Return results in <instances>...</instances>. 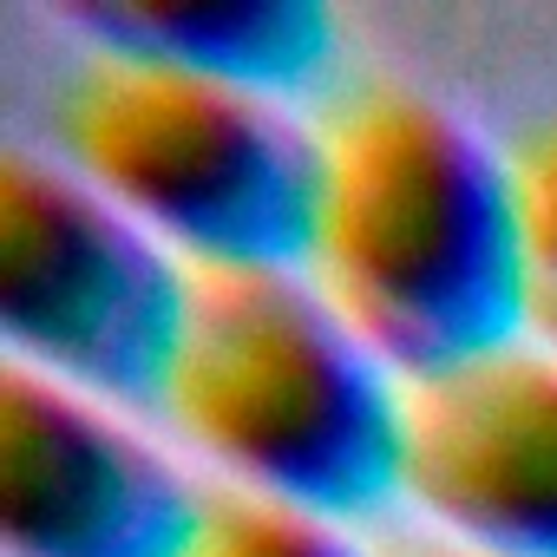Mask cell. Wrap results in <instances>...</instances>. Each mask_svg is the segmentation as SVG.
Returning <instances> with one entry per match:
<instances>
[{"label":"cell","instance_id":"cell-1","mask_svg":"<svg viewBox=\"0 0 557 557\" xmlns=\"http://www.w3.org/2000/svg\"><path fill=\"white\" fill-rule=\"evenodd\" d=\"M309 125L302 269L322 296L400 374L511 335V145L394 73L335 86Z\"/></svg>","mask_w":557,"mask_h":557},{"label":"cell","instance_id":"cell-2","mask_svg":"<svg viewBox=\"0 0 557 557\" xmlns=\"http://www.w3.org/2000/svg\"><path fill=\"white\" fill-rule=\"evenodd\" d=\"M151 420L216 485L355 524L394 498L400 368L302 262H190Z\"/></svg>","mask_w":557,"mask_h":557},{"label":"cell","instance_id":"cell-3","mask_svg":"<svg viewBox=\"0 0 557 557\" xmlns=\"http://www.w3.org/2000/svg\"><path fill=\"white\" fill-rule=\"evenodd\" d=\"M47 132L184 262H302L315 125L289 92L151 47L79 40Z\"/></svg>","mask_w":557,"mask_h":557},{"label":"cell","instance_id":"cell-4","mask_svg":"<svg viewBox=\"0 0 557 557\" xmlns=\"http://www.w3.org/2000/svg\"><path fill=\"white\" fill-rule=\"evenodd\" d=\"M184 275L190 262L53 145H0V335L14 361L151 413Z\"/></svg>","mask_w":557,"mask_h":557},{"label":"cell","instance_id":"cell-5","mask_svg":"<svg viewBox=\"0 0 557 557\" xmlns=\"http://www.w3.org/2000/svg\"><path fill=\"white\" fill-rule=\"evenodd\" d=\"M203 472L151 413L47 368L0 361V550L8 557H177Z\"/></svg>","mask_w":557,"mask_h":557},{"label":"cell","instance_id":"cell-6","mask_svg":"<svg viewBox=\"0 0 557 557\" xmlns=\"http://www.w3.org/2000/svg\"><path fill=\"white\" fill-rule=\"evenodd\" d=\"M394 498L440 537L557 557V355L511 329L400 374Z\"/></svg>","mask_w":557,"mask_h":557},{"label":"cell","instance_id":"cell-7","mask_svg":"<svg viewBox=\"0 0 557 557\" xmlns=\"http://www.w3.org/2000/svg\"><path fill=\"white\" fill-rule=\"evenodd\" d=\"M60 21L79 40L151 47L269 92H302L335 47L322 0H66Z\"/></svg>","mask_w":557,"mask_h":557},{"label":"cell","instance_id":"cell-8","mask_svg":"<svg viewBox=\"0 0 557 557\" xmlns=\"http://www.w3.org/2000/svg\"><path fill=\"white\" fill-rule=\"evenodd\" d=\"M177 557H381V537L355 518L210 479Z\"/></svg>","mask_w":557,"mask_h":557},{"label":"cell","instance_id":"cell-9","mask_svg":"<svg viewBox=\"0 0 557 557\" xmlns=\"http://www.w3.org/2000/svg\"><path fill=\"white\" fill-rule=\"evenodd\" d=\"M511 269L518 335L557 355V112L511 138Z\"/></svg>","mask_w":557,"mask_h":557},{"label":"cell","instance_id":"cell-10","mask_svg":"<svg viewBox=\"0 0 557 557\" xmlns=\"http://www.w3.org/2000/svg\"><path fill=\"white\" fill-rule=\"evenodd\" d=\"M381 537V557H505V550H479V544H459V537H440L426 524H407V531H374Z\"/></svg>","mask_w":557,"mask_h":557}]
</instances>
